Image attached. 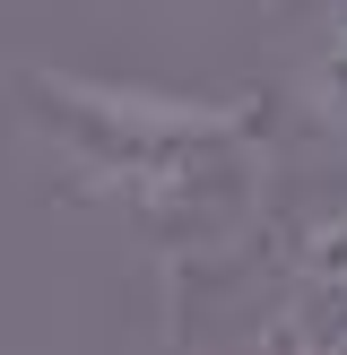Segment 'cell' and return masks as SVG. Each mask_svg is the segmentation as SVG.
Returning a JSON list of instances; mask_svg holds the SVG:
<instances>
[{
    "label": "cell",
    "instance_id": "6da1fadb",
    "mask_svg": "<svg viewBox=\"0 0 347 355\" xmlns=\"http://www.w3.org/2000/svg\"><path fill=\"white\" fill-rule=\"evenodd\" d=\"M17 113H26L35 148L69 173V191L113 208L156 260L226 252L260 217L269 148H260L252 104H200V96L69 78V69H26Z\"/></svg>",
    "mask_w": 347,
    "mask_h": 355
},
{
    "label": "cell",
    "instance_id": "7a4b0ae2",
    "mask_svg": "<svg viewBox=\"0 0 347 355\" xmlns=\"http://www.w3.org/2000/svg\"><path fill=\"white\" fill-rule=\"evenodd\" d=\"M252 355H347V200L312 208L287 234Z\"/></svg>",
    "mask_w": 347,
    "mask_h": 355
},
{
    "label": "cell",
    "instance_id": "3957f363",
    "mask_svg": "<svg viewBox=\"0 0 347 355\" xmlns=\"http://www.w3.org/2000/svg\"><path fill=\"white\" fill-rule=\"evenodd\" d=\"M304 104H312V121H321V130L347 148V0H321V17H312Z\"/></svg>",
    "mask_w": 347,
    "mask_h": 355
}]
</instances>
